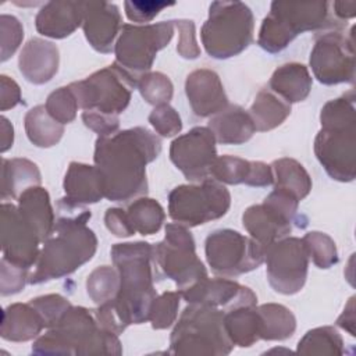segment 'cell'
Wrapping results in <instances>:
<instances>
[{
  "mask_svg": "<svg viewBox=\"0 0 356 356\" xmlns=\"http://www.w3.org/2000/svg\"><path fill=\"white\" fill-rule=\"evenodd\" d=\"M25 131L33 145L50 147L61 139L64 127L49 114L44 106H36L25 115Z\"/></svg>",
  "mask_w": 356,
  "mask_h": 356,
  "instance_id": "35",
  "label": "cell"
},
{
  "mask_svg": "<svg viewBox=\"0 0 356 356\" xmlns=\"http://www.w3.org/2000/svg\"><path fill=\"white\" fill-rule=\"evenodd\" d=\"M104 222L108 231H111L115 236H131L135 234V229L128 218V214L122 209H108L104 216Z\"/></svg>",
  "mask_w": 356,
  "mask_h": 356,
  "instance_id": "50",
  "label": "cell"
},
{
  "mask_svg": "<svg viewBox=\"0 0 356 356\" xmlns=\"http://www.w3.org/2000/svg\"><path fill=\"white\" fill-rule=\"evenodd\" d=\"M152 261L163 277L175 281L179 292L207 277L191 232L178 222L168 224L164 241L152 246Z\"/></svg>",
  "mask_w": 356,
  "mask_h": 356,
  "instance_id": "7",
  "label": "cell"
},
{
  "mask_svg": "<svg viewBox=\"0 0 356 356\" xmlns=\"http://www.w3.org/2000/svg\"><path fill=\"white\" fill-rule=\"evenodd\" d=\"M210 175L224 184H246L250 186H268L274 182L271 165L261 161H248L234 156L216 157Z\"/></svg>",
  "mask_w": 356,
  "mask_h": 356,
  "instance_id": "21",
  "label": "cell"
},
{
  "mask_svg": "<svg viewBox=\"0 0 356 356\" xmlns=\"http://www.w3.org/2000/svg\"><path fill=\"white\" fill-rule=\"evenodd\" d=\"M303 245L307 256L312 257L313 263L320 268H328L338 261V253L335 242L323 232H307L303 236Z\"/></svg>",
  "mask_w": 356,
  "mask_h": 356,
  "instance_id": "39",
  "label": "cell"
},
{
  "mask_svg": "<svg viewBox=\"0 0 356 356\" xmlns=\"http://www.w3.org/2000/svg\"><path fill=\"white\" fill-rule=\"evenodd\" d=\"M242 222L250 236L266 248L285 238L291 232L292 221L263 202V204H254L246 209Z\"/></svg>",
  "mask_w": 356,
  "mask_h": 356,
  "instance_id": "23",
  "label": "cell"
},
{
  "mask_svg": "<svg viewBox=\"0 0 356 356\" xmlns=\"http://www.w3.org/2000/svg\"><path fill=\"white\" fill-rule=\"evenodd\" d=\"M172 33V21L145 26L124 25L114 49L115 64L138 82L142 74L150 70L157 51L167 46Z\"/></svg>",
  "mask_w": 356,
  "mask_h": 356,
  "instance_id": "11",
  "label": "cell"
},
{
  "mask_svg": "<svg viewBox=\"0 0 356 356\" xmlns=\"http://www.w3.org/2000/svg\"><path fill=\"white\" fill-rule=\"evenodd\" d=\"M260 316V339L282 341L293 335L295 316L282 305L267 303L257 307Z\"/></svg>",
  "mask_w": 356,
  "mask_h": 356,
  "instance_id": "34",
  "label": "cell"
},
{
  "mask_svg": "<svg viewBox=\"0 0 356 356\" xmlns=\"http://www.w3.org/2000/svg\"><path fill=\"white\" fill-rule=\"evenodd\" d=\"M1 295H11L19 292L26 282V270L24 267H19L17 264H13L11 261L1 259Z\"/></svg>",
  "mask_w": 356,
  "mask_h": 356,
  "instance_id": "46",
  "label": "cell"
},
{
  "mask_svg": "<svg viewBox=\"0 0 356 356\" xmlns=\"http://www.w3.org/2000/svg\"><path fill=\"white\" fill-rule=\"evenodd\" d=\"M44 107L54 120L61 124H68L75 118L79 106L70 86H63L49 95Z\"/></svg>",
  "mask_w": 356,
  "mask_h": 356,
  "instance_id": "42",
  "label": "cell"
},
{
  "mask_svg": "<svg viewBox=\"0 0 356 356\" xmlns=\"http://www.w3.org/2000/svg\"><path fill=\"white\" fill-rule=\"evenodd\" d=\"M174 6L164 1H125L127 17L135 22H147L156 17L161 8Z\"/></svg>",
  "mask_w": 356,
  "mask_h": 356,
  "instance_id": "48",
  "label": "cell"
},
{
  "mask_svg": "<svg viewBox=\"0 0 356 356\" xmlns=\"http://www.w3.org/2000/svg\"><path fill=\"white\" fill-rule=\"evenodd\" d=\"M86 289L92 300L99 305L114 299L120 289L118 270L108 266H102L96 268L88 277Z\"/></svg>",
  "mask_w": 356,
  "mask_h": 356,
  "instance_id": "38",
  "label": "cell"
},
{
  "mask_svg": "<svg viewBox=\"0 0 356 356\" xmlns=\"http://www.w3.org/2000/svg\"><path fill=\"white\" fill-rule=\"evenodd\" d=\"M40 185V172L35 163L26 159H3L1 165V197L18 199L32 186Z\"/></svg>",
  "mask_w": 356,
  "mask_h": 356,
  "instance_id": "31",
  "label": "cell"
},
{
  "mask_svg": "<svg viewBox=\"0 0 356 356\" xmlns=\"http://www.w3.org/2000/svg\"><path fill=\"white\" fill-rule=\"evenodd\" d=\"M160 152V139L142 127L100 136L95 146V164L103 177L104 197L122 202L146 193V164Z\"/></svg>",
  "mask_w": 356,
  "mask_h": 356,
  "instance_id": "1",
  "label": "cell"
},
{
  "mask_svg": "<svg viewBox=\"0 0 356 356\" xmlns=\"http://www.w3.org/2000/svg\"><path fill=\"white\" fill-rule=\"evenodd\" d=\"M216 142L222 145H241L252 138L256 128L249 115L239 106H228L217 113L209 122Z\"/></svg>",
  "mask_w": 356,
  "mask_h": 356,
  "instance_id": "28",
  "label": "cell"
},
{
  "mask_svg": "<svg viewBox=\"0 0 356 356\" xmlns=\"http://www.w3.org/2000/svg\"><path fill=\"white\" fill-rule=\"evenodd\" d=\"M111 259L120 274V289L111 303L125 327L149 320L157 296L152 275V245L146 242L115 243Z\"/></svg>",
  "mask_w": 356,
  "mask_h": 356,
  "instance_id": "3",
  "label": "cell"
},
{
  "mask_svg": "<svg viewBox=\"0 0 356 356\" xmlns=\"http://www.w3.org/2000/svg\"><path fill=\"white\" fill-rule=\"evenodd\" d=\"M136 85L138 82L114 63L83 81L72 82L70 89L75 95L78 106L85 111L118 115L127 108L131 89Z\"/></svg>",
  "mask_w": 356,
  "mask_h": 356,
  "instance_id": "8",
  "label": "cell"
},
{
  "mask_svg": "<svg viewBox=\"0 0 356 356\" xmlns=\"http://www.w3.org/2000/svg\"><path fill=\"white\" fill-rule=\"evenodd\" d=\"M253 36V15L242 3H213L202 28V42L214 58H228L249 46Z\"/></svg>",
  "mask_w": 356,
  "mask_h": 356,
  "instance_id": "6",
  "label": "cell"
},
{
  "mask_svg": "<svg viewBox=\"0 0 356 356\" xmlns=\"http://www.w3.org/2000/svg\"><path fill=\"white\" fill-rule=\"evenodd\" d=\"M36 355H121L117 334L99 327L95 314L71 306L56 325L32 345Z\"/></svg>",
  "mask_w": 356,
  "mask_h": 356,
  "instance_id": "4",
  "label": "cell"
},
{
  "mask_svg": "<svg viewBox=\"0 0 356 356\" xmlns=\"http://www.w3.org/2000/svg\"><path fill=\"white\" fill-rule=\"evenodd\" d=\"M40 314L44 327L51 328L58 323L63 314L71 307L70 302L61 295H46L35 298L29 302Z\"/></svg>",
  "mask_w": 356,
  "mask_h": 356,
  "instance_id": "43",
  "label": "cell"
},
{
  "mask_svg": "<svg viewBox=\"0 0 356 356\" xmlns=\"http://www.w3.org/2000/svg\"><path fill=\"white\" fill-rule=\"evenodd\" d=\"M307 252L299 238H285L264 248L267 278L274 291L292 295L299 292L307 277Z\"/></svg>",
  "mask_w": 356,
  "mask_h": 356,
  "instance_id": "13",
  "label": "cell"
},
{
  "mask_svg": "<svg viewBox=\"0 0 356 356\" xmlns=\"http://www.w3.org/2000/svg\"><path fill=\"white\" fill-rule=\"evenodd\" d=\"M18 209L26 222L33 228L40 242H44L54 231V213L46 189L32 186L18 197Z\"/></svg>",
  "mask_w": 356,
  "mask_h": 356,
  "instance_id": "26",
  "label": "cell"
},
{
  "mask_svg": "<svg viewBox=\"0 0 356 356\" xmlns=\"http://www.w3.org/2000/svg\"><path fill=\"white\" fill-rule=\"evenodd\" d=\"M0 96H1V100H0L1 111H6L7 108H13L21 100L19 86L11 78L1 75L0 76Z\"/></svg>",
  "mask_w": 356,
  "mask_h": 356,
  "instance_id": "51",
  "label": "cell"
},
{
  "mask_svg": "<svg viewBox=\"0 0 356 356\" xmlns=\"http://www.w3.org/2000/svg\"><path fill=\"white\" fill-rule=\"evenodd\" d=\"M179 292H164L156 296L149 310V320L156 330L168 328L177 318L179 307Z\"/></svg>",
  "mask_w": 356,
  "mask_h": 356,
  "instance_id": "41",
  "label": "cell"
},
{
  "mask_svg": "<svg viewBox=\"0 0 356 356\" xmlns=\"http://www.w3.org/2000/svg\"><path fill=\"white\" fill-rule=\"evenodd\" d=\"M232 348L224 327V312L207 305L191 303L170 338V353L174 355L225 356Z\"/></svg>",
  "mask_w": 356,
  "mask_h": 356,
  "instance_id": "5",
  "label": "cell"
},
{
  "mask_svg": "<svg viewBox=\"0 0 356 356\" xmlns=\"http://www.w3.org/2000/svg\"><path fill=\"white\" fill-rule=\"evenodd\" d=\"M82 120L88 128L97 132L100 136L114 135L120 127L118 115H110L97 111H83Z\"/></svg>",
  "mask_w": 356,
  "mask_h": 356,
  "instance_id": "47",
  "label": "cell"
},
{
  "mask_svg": "<svg viewBox=\"0 0 356 356\" xmlns=\"http://www.w3.org/2000/svg\"><path fill=\"white\" fill-rule=\"evenodd\" d=\"M231 203L229 192L216 179H203L200 185H181L168 196L170 217L185 227L206 224L222 217Z\"/></svg>",
  "mask_w": 356,
  "mask_h": 356,
  "instance_id": "9",
  "label": "cell"
},
{
  "mask_svg": "<svg viewBox=\"0 0 356 356\" xmlns=\"http://www.w3.org/2000/svg\"><path fill=\"white\" fill-rule=\"evenodd\" d=\"M19 71L32 83H44L58 70V49L51 42L31 39L22 49L18 60Z\"/></svg>",
  "mask_w": 356,
  "mask_h": 356,
  "instance_id": "22",
  "label": "cell"
},
{
  "mask_svg": "<svg viewBox=\"0 0 356 356\" xmlns=\"http://www.w3.org/2000/svg\"><path fill=\"white\" fill-rule=\"evenodd\" d=\"M314 153L332 179L349 182L356 170V129L321 128L314 140Z\"/></svg>",
  "mask_w": 356,
  "mask_h": 356,
  "instance_id": "15",
  "label": "cell"
},
{
  "mask_svg": "<svg viewBox=\"0 0 356 356\" xmlns=\"http://www.w3.org/2000/svg\"><path fill=\"white\" fill-rule=\"evenodd\" d=\"M353 300L355 298H350L349 299V303L348 306L345 307L343 313L339 316V318L337 320V324L346 330L352 337L356 335V331H355V306H353Z\"/></svg>",
  "mask_w": 356,
  "mask_h": 356,
  "instance_id": "52",
  "label": "cell"
},
{
  "mask_svg": "<svg viewBox=\"0 0 356 356\" xmlns=\"http://www.w3.org/2000/svg\"><path fill=\"white\" fill-rule=\"evenodd\" d=\"M149 121L153 128L165 138L177 135L182 128L179 114L168 104L156 106V108L149 115Z\"/></svg>",
  "mask_w": 356,
  "mask_h": 356,
  "instance_id": "44",
  "label": "cell"
},
{
  "mask_svg": "<svg viewBox=\"0 0 356 356\" xmlns=\"http://www.w3.org/2000/svg\"><path fill=\"white\" fill-rule=\"evenodd\" d=\"M224 327L231 342L249 348L260 339V316L256 306H241L224 313Z\"/></svg>",
  "mask_w": 356,
  "mask_h": 356,
  "instance_id": "30",
  "label": "cell"
},
{
  "mask_svg": "<svg viewBox=\"0 0 356 356\" xmlns=\"http://www.w3.org/2000/svg\"><path fill=\"white\" fill-rule=\"evenodd\" d=\"M90 211L85 204L75 203L67 197L57 202L56 235L44 241L36 261V270L29 275L31 284H40L74 273L92 259L96 252L97 239L86 221Z\"/></svg>",
  "mask_w": 356,
  "mask_h": 356,
  "instance_id": "2",
  "label": "cell"
},
{
  "mask_svg": "<svg viewBox=\"0 0 356 356\" xmlns=\"http://www.w3.org/2000/svg\"><path fill=\"white\" fill-rule=\"evenodd\" d=\"M188 303L207 305L227 310L256 306V295L246 286L225 278H203L179 292Z\"/></svg>",
  "mask_w": 356,
  "mask_h": 356,
  "instance_id": "18",
  "label": "cell"
},
{
  "mask_svg": "<svg viewBox=\"0 0 356 356\" xmlns=\"http://www.w3.org/2000/svg\"><path fill=\"white\" fill-rule=\"evenodd\" d=\"M24 29L15 17L1 15V61H6L18 49Z\"/></svg>",
  "mask_w": 356,
  "mask_h": 356,
  "instance_id": "45",
  "label": "cell"
},
{
  "mask_svg": "<svg viewBox=\"0 0 356 356\" xmlns=\"http://www.w3.org/2000/svg\"><path fill=\"white\" fill-rule=\"evenodd\" d=\"M296 352L300 355H343V341L334 327H318L305 334Z\"/></svg>",
  "mask_w": 356,
  "mask_h": 356,
  "instance_id": "36",
  "label": "cell"
},
{
  "mask_svg": "<svg viewBox=\"0 0 356 356\" xmlns=\"http://www.w3.org/2000/svg\"><path fill=\"white\" fill-rule=\"evenodd\" d=\"M291 114V104L271 90H260L256 96L249 115L256 131H270Z\"/></svg>",
  "mask_w": 356,
  "mask_h": 356,
  "instance_id": "32",
  "label": "cell"
},
{
  "mask_svg": "<svg viewBox=\"0 0 356 356\" xmlns=\"http://www.w3.org/2000/svg\"><path fill=\"white\" fill-rule=\"evenodd\" d=\"M121 22L120 13L114 4L85 3L83 32L90 46L100 53H110Z\"/></svg>",
  "mask_w": 356,
  "mask_h": 356,
  "instance_id": "20",
  "label": "cell"
},
{
  "mask_svg": "<svg viewBox=\"0 0 356 356\" xmlns=\"http://www.w3.org/2000/svg\"><path fill=\"white\" fill-rule=\"evenodd\" d=\"M275 189L284 191L298 200L306 197L312 189V179L300 163L293 159H280L271 164Z\"/></svg>",
  "mask_w": 356,
  "mask_h": 356,
  "instance_id": "33",
  "label": "cell"
},
{
  "mask_svg": "<svg viewBox=\"0 0 356 356\" xmlns=\"http://www.w3.org/2000/svg\"><path fill=\"white\" fill-rule=\"evenodd\" d=\"M175 25L179 29V42H178V53L185 58H196L200 54V50L195 40V25L192 21L181 19L175 21Z\"/></svg>",
  "mask_w": 356,
  "mask_h": 356,
  "instance_id": "49",
  "label": "cell"
},
{
  "mask_svg": "<svg viewBox=\"0 0 356 356\" xmlns=\"http://www.w3.org/2000/svg\"><path fill=\"white\" fill-rule=\"evenodd\" d=\"M185 90L193 113L199 117L217 114L228 104L222 83L211 70L202 68L191 72L185 82Z\"/></svg>",
  "mask_w": 356,
  "mask_h": 356,
  "instance_id": "19",
  "label": "cell"
},
{
  "mask_svg": "<svg viewBox=\"0 0 356 356\" xmlns=\"http://www.w3.org/2000/svg\"><path fill=\"white\" fill-rule=\"evenodd\" d=\"M327 18V3H273L271 13L264 18L259 33V44L277 53L299 33L324 25Z\"/></svg>",
  "mask_w": 356,
  "mask_h": 356,
  "instance_id": "10",
  "label": "cell"
},
{
  "mask_svg": "<svg viewBox=\"0 0 356 356\" xmlns=\"http://www.w3.org/2000/svg\"><path fill=\"white\" fill-rule=\"evenodd\" d=\"M310 67L314 76L325 85L353 82L355 49L353 33L349 36L339 31L321 35L312 50Z\"/></svg>",
  "mask_w": 356,
  "mask_h": 356,
  "instance_id": "14",
  "label": "cell"
},
{
  "mask_svg": "<svg viewBox=\"0 0 356 356\" xmlns=\"http://www.w3.org/2000/svg\"><path fill=\"white\" fill-rule=\"evenodd\" d=\"M14 129L6 117H1V152H6L13 146Z\"/></svg>",
  "mask_w": 356,
  "mask_h": 356,
  "instance_id": "53",
  "label": "cell"
},
{
  "mask_svg": "<svg viewBox=\"0 0 356 356\" xmlns=\"http://www.w3.org/2000/svg\"><path fill=\"white\" fill-rule=\"evenodd\" d=\"M83 13L85 3H47L36 17V29L44 36L65 38L81 25Z\"/></svg>",
  "mask_w": 356,
  "mask_h": 356,
  "instance_id": "24",
  "label": "cell"
},
{
  "mask_svg": "<svg viewBox=\"0 0 356 356\" xmlns=\"http://www.w3.org/2000/svg\"><path fill=\"white\" fill-rule=\"evenodd\" d=\"M65 197L79 203H96L104 197V182L96 165L71 163L64 178Z\"/></svg>",
  "mask_w": 356,
  "mask_h": 356,
  "instance_id": "25",
  "label": "cell"
},
{
  "mask_svg": "<svg viewBox=\"0 0 356 356\" xmlns=\"http://www.w3.org/2000/svg\"><path fill=\"white\" fill-rule=\"evenodd\" d=\"M44 323L31 303H14L4 309L0 334L6 341L25 342L36 338Z\"/></svg>",
  "mask_w": 356,
  "mask_h": 356,
  "instance_id": "27",
  "label": "cell"
},
{
  "mask_svg": "<svg viewBox=\"0 0 356 356\" xmlns=\"http://www.w3.org/2000/svg\"><path fill=\"white\" fill-rule=\"evenodd\" d=\"M217 157L216 138L209 128L196 127L172 140L170 159L191 181H203Z\"/></svg>",
  "mask_w": 356,
  "mask_h": 356,
  "instance_id": "16",
  "label": "cell"
},
{
  "mask_svg": "<svg viewBox=\"0 0 356 356\" xmlns=\"http://www.w3.org/2000/svg\"><path fill=\"white\" fill-rule=\"evenodd\" d=\"M270 88L289 104L302 102L310 92L312 76L303 64H284L274 71L270 79Z\"/></svg>",
  "mask_w": 356,
  "mask_h": 356,
  "instance_id": "29",
  "label": "cell"
},
{
  "mask_svg": "<svg viewBox=\"0 0 356 356\" xmlns=\"http://www.w3.org/2000/svg\"><path fill=\"white\" fill-rule=\"evenodd\" d=\"M138 89L142 97L154 106L168 104L172 97V83L161 72L143 74L138 81Z\"/></svg>",
  "mask_w": 356,
  "mask_h": 356,
  "instance_id": "40",
  "label": "cell"
},
{
  "mask_svg": "<svg viewBox=\"0 0 356 356\" xmlns=\"http://www.w3.org/2000/svg\"><path fill=\"white\" fill-rule=\"evenodd\" d=\"M38 238L33 228L14 204H1V248L3 257L13 264L29 268L38 261Z\"/></svg>",
  "mask_w": 356,
  "mask_h": 356,
  "instance_id": "17",
  "label": "cell"
},
{
  "mask_svg": "<svg viewBox=\"0 0 356 356\" xmlns=\"http://www.w3.org/2000/svg\"><path fill=\"white\" fill-rule=\"evenodd\" d=\"M206 259L216 274L234 277L257 268L264 261V246L236 231L218 229L206 239Z\"/></svg>",
  "mask_w": 356,
  "mask_h": 356,
  "instance_id": "12",
  "label": "cell"
},
{
  "mask_svg": "<svg viewBox=\"0 0 356 356\" xmlns=\"http://www.w3.org/2000/svg\"><path fill=\"white\" fill-rule=\"evenodd\" d=\"M128 218L135 229L142 235L157 232L164 221V210L159 202L149 197L136 199L127 210Z\"/></svg>",
  "mask_w": 356,
  "mask_h": 356,
  "instance_id": "37",
  "label": "cell"
}]
</instances>
